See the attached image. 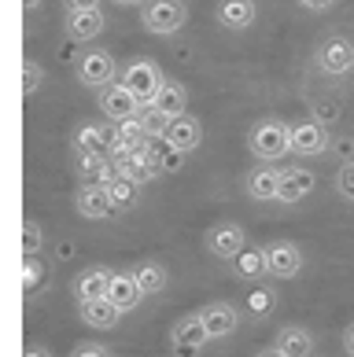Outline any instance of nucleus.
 <instances>
[{
	"label": "nucleus",
	"instance_id": "nucleus-18",
	"mask_svg": "<svg viewBox=\"0 0 354 357\" xmlns=\"http://www.w3.org/2000/svg\"><path fill=\"white\" fill-rule=\"evenodd\" d=\"M214 19H218L221 30L240 33V30H247V26H255L258 4H255V0H218V4H214Z\"/></svg>",
	"mask_w": 354,
	"mask_h": 357
},
{
	"label": "nucleus",
	"instance_id": "nucleus-26",
	"mask_svg": "<svg viewBox=\"0 0 354 357\" xmlns=\"http://www.w3.org/2000/svg\"><path fill=\"white\" fill-rule=\"evenodd\" d=\"M236 276L247 284L262 280V276H270V266H266V247H244L240 258H236Z\"/></svg>",
	"mask_w": 354,
	"mask_h": 357
},
{
	"label": "nucleus",
	"instance_id": "nucleus-27",
	"mask_svg": "<svg viewBox=\"0 0 354 357\" xmlns=\"http://www.w3.org/2000/svg\"><path fill=\"white\" fill-rule=\"evenodd\" d=\"M140 188H144V184H137L129 174H115L108 181V195H111V203L118 210H133L140 203Z\"/></svg>",
	"mask_w": 354,
	"mask_h": 357
},
{
	"label": "nucleus",
	"instance_id": "nucleus-42",
	"mask_svg": "<svg viewBox=\"0 0 354 357\" xmlns=\"http://www.w3.org/2000/svg\"><path fill=\"white\" fill-rule=\"evenodd\" d=\"M41 4H45V0H22V11H37Z\"/></svg>",
	"mask_w": 354,
	"mask_h": 357
},
{
	"label": "nucleus",
	"instance_id": "nucleus-30",
	"mask_svg": "<svg viewBox=\"0 0 354 357\" xmlns=\"http://www.w3.org/2000/svg\"><path fill=\"white\" fill-rule=\"evenodd\" d=\"M41 85H45V67H41L34 56H26V59H22V96H26V100L37 96V92H41Z\"/></svg>",
	"mask_w": 354,
	"mask_h": 357
},
{
	"label": "nucleus",
	"instance_id": "nucleus-24",
	"mask_svg": "<svg viewBox=\"0 0 354 357\" xmlns=\"http://www.w3.org/2000/svg\"><path fill=\"white\" fill-rule=\"evenodd\" d=\"M155 111H163L166 118H181V114H189V89L174 82V77H166V85L159 89V96H155L152 103Z\"/></svg>",
	"mask_w": 354,
	"mask_h": 357
},
{
	"label": "nucleus",
	"instance_id": "nucleus-1",
	"mask_svg": "<svg viewBox=\"0 0 354 357\" xmlns=\"http://www.w3.org/2000/svg\"><path fill=\"white\" fill-rule=\"evenodd\" d=\"M247 148L258 162L277 166L284 155H292V126L281 122V118H258L247 133Z\"/></svg>",
	"mask_w": 354,
	"mask_h": 357
},
{
	"label": "nucleus",
	"instance_id": "nucleus-20",
	"mask_svg": "<svg viewBox=\"0 0 354 357\" xmlns=\"http://www.w3.org/2000/svg\"><path fill=\"white\" fill-rule=\"evenodd\" d=\"M207 332H211V342L214 339H229L236 328H240V313H236L233 302H207V306L200 310Z\"/></svg>",
	"mask_w": 354,
	"mask_h": 357
},
{
	"label": "nucleus",
	"instance_id": "nucleus-11",
	"mask_svg": "<svg viewBox=\"0 0 354 357\" xmlns=\"http://www.w3.org/2000/svg\"><path fill=\"white\" fill-rule=\"evenodd\" d=\"M266 266H270L273 280H295L303 273V250L292 240H273L266 247Z\"/></svg>",
	"mask_w": 354,
	"mask_h": 357
},
{
	"label": "nucleus",
	"instance_id": "nucleus-9",
	"mask_svg": "<svg viewBox=\"0 0 354 357\" xmlns=\"http://www.w3.org/2000/svg\"><path fill=\"white\" fill-rule=\"evenodd\" d=\"M118 144V126L115 122H82L71 137L74 151H100V155H115Z\"/></svg>",
	"mask_w": 354,
	"mask_h": 357
},
{
	"label": "nucleus",
	"instance_id": "nucleus-13",
	"mask_svg": "<svg viewBox=\"0 0 354 357\" xmlns=\"http://www.w3.org/2000/svg\"><path fill=\"white\" fill-rule=\"evenodd\" d=\"M329 148V133L318 118H303V122H292V155L299 158H314V155H325Z\"/></svg>",
	"mask_w": 354,
	"mask_h": 357
},
{
	"label": "nucleus",
	"instance_id": "nucleus-10",
	"mask_svg": "<svg viewBox=\"0 0 354 357\" xmlns=\"http://www.w3.org/2000/svg\"><path fill=\"white\" fill-rule=\"evenodd\" d=\"M74 210L85 221H108V218L118 214V206L111 203V195H108V184H78Z\"/></svg>",
	"mask_w": 354,
	"mask_h": 357
},
{
	"label": "nucleus",
	"instance_id": "nucleus-38",
	"mask_svg": "<svg viewBox=\"0 0 354 357\" xmlns=\"http://www.w3.org/2000/svg\"><path fill=\"white\" fill-rule=\"evenodd\" d=\"M344 350H347V357H354V321L344 328Z\"/></svg>",
	"mask_w": 354,
	"mask_h": 357
},
{
	"label": "nucleus",
	"instance_id": "nucleus-3",
	"mask_svg": "<svg viewBox=\"0 0 354 357\" xmlns=\"http://www.w3.org/2000/svg\"><path fill=\"white\" fill-rule=\"evenodd\" d=\"M122 85L137 96L140 107H152L155 96H159V89L166 85V74L159 70V63H155V59L137 56V59H129L122 67Z\"/></svg>",
	"mask_w": 354,
	"mask_h": 357
},
{
	"label": "nucleus",
	"instance_id": "nucleus-25",
	"mask_svg": "<svg viewBox=\"0 0 354 357\" xmlns=\"http://www.w3.org/2000/svg\"><path fill=\"white\" fill-rule=\"evenodd\" d=\"M133 276H137V284H140V291H144V298H155V295H159V291H166V284H170L166 266H163V261H152V258L137 261Z\"/></svg>",
	"mask_w": 354,
	"mask_h": 357
},
{
	"label": "nucleus",
	"instance_id": "nucleus-19",
	"mask_svg": "<svg viewBox=\"0 0 354 357\" xmlns=\"http://www.w3.org/2000/svg\"><path fill=\"white\" fill-rule=\"evenodd\" d=\"M74 174L82 184H108L118 169H115V158L111 155H100V151H74Z\"/></svg>",
	"mask_w": 354,
	"mask_h": 357
},
{
	"label": "nucleus",
	"instance_id": "nucleus-31",
	"mask_svg": "<svg viewBox=\"0 0 354 357\" xmlns=\"http://www.w3.org/2000/svg\"><path fill=\"white\" fill-rule=\"evenodd\" d=\"M137 122L144 126V133H148L152 140H163L166 126H170V118H166L163 111H155V107H144V111L137 114Z\"/></svg>",
	"mask_w": 354,
	"mask_h": 357
},
{
	"label": "nucleus",
	"instance_id": "nucleus-7",
	"mask_svg": "<svg viewBox=\"0 0 354 357\" xmlns=\"http://www.w3.org/2000/svg\"><path fill=\"white\" fill-rule=\"evenodd\" d=\"M96 107H100V114L108 118V122H115V126L133 122V118L144 111L140 103H137L133 92L122 85V77H118V82H111L108 89H100V92H96Z\"/></svg>",
	"mask_w": 354,
	"mask_h": 357
},
{
	"label": "nucleus",
	"instance_id": "nucleus-21",
	"mask_svg": "<svg viewBox=\"0 0 354 357\" xmlns=\"http://www.w3.org/2000/svg\"><path fill=\"white\" fill-rule=\"evenodd\" d=\"M108 298H111L122 313H133V310L140 306V302H144V291H140V284H137L133 269H115V273H111Z\"/></svg>",
	"mask_w": 354,
	"mask_h": 357
},
{
	"label": "nucleus",
	"instance_id": "nucleus-41",
	"mask_svg": "<svg viewBox=\"0 0 354 357\" xmlns=\"http://www.w3.org/2000/svg\"><path fill=\"white\" fill-rule=\"evenodd\" d=\"M56 255H59V258H71V255H74V247H71V243H59V247H56Z\"/></svg>",
	"mask_w": 354,
	"mask_h": 357
},
{
	"label": "nucleus",
	"instance_id": "nucleus-14",
	"mask_svg": "<svg viewBox=\"0 0 354 357\" xmlns=\"http://www.w3.org/2000/svg\"><path fill=\"white\" fill-rule=\"evenodd\" d=\"M277 188H281V169L270 166V162H258L244 174V195L255 203H270L277 199Z\"/></svg>",
	"mask_w": 354,
	"mask_h": 357
},
{
	"label": "nucleus",
	"instance_id": "nucleus-15",
	"mask_svg": "<svg viewBox=\"0 0 354 357\" xmlns=\"http://www.w3.org/2000/svg\"><path fill=\"white\" fill-rule=\"evenodd\" d=\"M111 273L108 266H89V269H78L74 280H71V295L78 302H93V298H108V287H111Z\"/></svg>",
	"mask_w": 354,
	"mask_h": 357
},
{
	"label": "nucleus",
	"instance_id": "nucleus-39",
	"mask_svg": "<svg viewBox=\"0 0 354 357\" xmlns=\"http://www.w3.org/2000/svg\"><path fill=\"white\" fill-rule=\"evenodd\" d=\"M22 357H52L45 347H34V342H26V350H22Z\"/></svg>",
	"mask_w": 354,
	"mask_h": 357
},
{
	"label": "nucleus",
	"instance_id": "nucleus-40",
	"mask_svg": "<svg viewBox=\"0 0 354 357\" xmlns=\"http://www.w3.org/2000/svg\"><path fill=\"white\" fill-rule=\"evenodd\" d=\"M255 357H284V354H281V350H277V347H266V350H258V354H255Z\"/></svg>",
	"mask_w": 354,
	"mask_h": 357
},
{
	"label": "nucleus",
	"instance_id": "nucleus-23",
	"mask_svg": "<svg viewBox=\"0 0 354 357\" xmlns=\"http://www.w3.org/2000/svg\"><path fill=\"white\" fill-rule=\"evenodd\" d=\"M273 347L284 357H314V335L303 324H284L277 332V339H273Z\"/></svg>",
	"mask_w": 354,
	"mask_h": 357
},
{
	"label": "nucleus",
	"instance_id": "nucleus-12",
	"mask_svg": "<svg viewBox=\"0 0 354 357\" xmlns=\"http://www.w3.org/2000/svg\"><path fill=\"white\" fill-rule=\"evenodd\" d=\"M163 144H166L170 151H181V155L196 151L203 144V122L196 114L170 118V126H166V133H163Z\"/></svg>",
	"mask_w": 354,
	"mask_h": 357
},
{
	"label": "nucleus",
	"instance_id": "nucleus-36",
	"mask_svg": "<svg viewBox=\"0 0 354 357\" xmlns=\"http://www.w3.org/2000/svg\"><path fill=\"white\" fill-rule=\"evenodd\" d=\"M185 158H189V155H181V151H170V148H166V151H163V174H174L177 166H185Z\"/></svg>",
	"mask_w": 354,
	"mask_h": 357
},
{
	"label": "nucleus",
	"instance_id": "nucleus-6",
	"mask_svg": "<svg viewBox=\"0 0 354 357\" xmlns=\"http://www.w3.org/2000/svg\"><path fill=\"white\" fill-rule=\"evenodd\" d=\"M207 342H211V332H207L200 310L177 317L174 328H170V354L174 357H200Z\"/></svg>",
	"mask_w": 354,
	"mask_h": 357
},
{
	"label": "nucleus",
	"instance_id": "nucleus-17",
	"mask_svg": "<svg viewBox=\"0 0 354 357\" xmlns=\"http://www.w3.org/2000/svg\"><path fill=\"white\" fill-rule=\"evenodd\" d=\"M318 188V174L307 166H288L281 169V188H277V203H299V199H307V195Z\"/></svg>",
	"mask_w": 354,
	"mask_h": 357
},
{
	"label": "nucleus",
	"instance_id": "nucleus-28",
	"mask_svg": "<svg viewBox=\"0 0 354 357\" xmlns=\"http://www.w3.org/2000/svg\"><path fill=\"white\" fill-rule=\"evenodd\" d=\"M45 280H48V266L37 255H22V295L26 298H34L37 291L45 287Z\"/></svg>",
	"mask_w": 354,
	"mask_h": 357
},
{
	"label": "nucleus",
	"instance_id": "nucleus-37",
	"mask_svg": "<svg viewBox=\"0 0 354 357\" xmlns=\"http://www.w3.org/2000/svg\"><path fill=\"white\" fill-rule=\"evenodd\" d=\"M63 8L67 11H93V8H100V0H63Z\"/></svg>",
	"mask_w": 354,
	"mask_h": 357
},
{
	"label": "nucleus",
	"instance_id": "nucleus-35",
	"mask_svg": "<svg viewBox=\"0 0 354 357\" xmlns=\"http://www.w3.org/2000/svg\"><path fill=\"white\" fill-rule=\"evenodd\" d=\"M303 11H310V15H321V11H329V8H336V0H295Z\"/></svg>",
	"mask_w": 354,
	"mask_h": 357
},
{
	"label": "nucleus",
	"instance_id": "nucleus-22",
	"mask_svg": "<svg viewBox=\"0 0 354 357\" xmlns=\"http://www.w3.org/2000/svg\"><path fill=\"white\" fill-rule=\"evenodd\" d=\"M78 317L85 328H100V332H115L122 321V310L111 298H93V302H78Z\"/></svg>",
	"mask_w": 354,
	"mask_h": 357
},
{
	"label": "nucleus",
	"instance_id": "nucleus-16",
	"mask_svg": "<svg viewBox=\"0 0 354 357\" xmlns=\"http://www.w3.org/2000/svg\"><path fill=\"white\" fill-rule=\"evenodd\" d=\"M103 26H108V19H103L100 8H93V11H67V15H63V30H67V37L74 45H93L96 37L103 33Z\"/></svg>",
	"mask_w": 354,
	"mask_h": 357
},
{
	"label": "nucleus",
	"instance_id": "nucleus-2",
	"mask_svg": "<svg viewBox=\"0 0 354 357\" xmlns=\"http://www.w3.org/2000/svg\"><path fill=\"white\" fill-rule=\"evenodd\" d=\"M74 77L82 82L85 89H108L111 82H118L122 77V70H118V63H115V56L108 48H96V45H89V48H82L74 56Z\"/></svg>",
	"mask_w": 354,
	"mask_h": 357
},
{
	"label": "nucleus",
	"instance_id": "nucleus-33",
	"mask_svg": "<svg viewBox=\"0 0 354 357\" xmlns=\"http://www.w3.org/2000/svg\"><path fill=\"white\" fill-rule=\"evenodd\" d=\"M336 195L347 199V203H354V158L336 169Z\"/></svg>",
	"mask_w": 354,
	"mask_h": 357
},
{
	"label": "nucleus",
	"instance_id": "nucleus-8",
	"mask_svg": "<svg viewBox=\"0 0 354 357\" xmlns=\"http://www.w3.org/2000/svg\"><path fill=\"white\" fill-rule=\"evenodd\" d=\"M244 247H247L244 225H236V221H218V225H211V229H207V250H211L214 258H221V261H236Z\"/></svg>",
	"mask_w": 354,
	"mask_h": 357
},
{
	"label": "nucleus",
	"instance_id": "nucleus-34",
	"mask_svg": "<svg viewBox=\"0 0 354 357\" xmlns=\"http://www.w3.org/2000/svg\"><path fill=\"white\" fill-rule=\"evenodd\" d=\"M71 357H115V354H111V347H103V342L89 339V342H78V347L71 350Z\"/></svg>",
	"mask_w": 354,
	"mask_h": 357
},
{
	"label": "nucleus",
	"instance_id": "nucleus-4",
	"mask_svg": "<svg viewBox=\"0 0 354 357\" xmlns=\"http://www.w3.org/2000/svg\"><path fill=\"white\" fill-rule=\"evenodd\" d=\"M189 22L185 0H144L140 4V26L152 37H174Z\"/></svg>",
	"mask_w": 354,
	"mask_h": 357
},
{
	"label": "nucleus",
	"instance_id": "nucleus-5",
	"mask_svg": "<svg viewBox=\"0 0 354 357\" xmlns=\"http://www.w3.org/2000/svg\"><path fill=\"white\" fill-rule=\"evenodd\" d=\"M314 67L325 77H351L354 74V41L344 33H332L314 48Z\"/></svg>",
	"mask_w": 354,
	"mask_h": 357
},
{
	"label": "nucleus",
	"instance_id": "nucleus-32",
	"mask_svg": "<svg viewBox=\"0 0 354 357\" xmlns=\"http://www.w3.org/2000/svg\"><path fill=\"white\" fill-rule=\"evenodd\" d=\"M45 247V232L34 218H22V255H41Z\"/></svg>",
	"mask_w": 354,
	"mask_h": 357
},
{
	"label": "nucleus",
	"instance_id": "nucleus-29",
	"mask_svg": "<svg viewBox=\"0 0 354 357\" xmlns=\"http://www.w3.org/2000/svg\"><path fill=\"white\" fill-rule=\"evenodd\" d=\"M273 310H277V291H273V287H251V291H247V313H251L255 321L270 317Z\"/></svg>",
	"mask_w": 354,
	"mask_h": 357
},
{
	"label": "nucleus",
	"instance_id": "nucleus-43",
	"mask_svg": "<svg viewBox=\"0 0 354 357\" xmlns=\"http://www.w3.org/2000/svg\"><path fill=\"white\" fill-rule=\"evenodd\" d=\"M115 4H118V8H140L144 0H115Z\"/></svg>",
	"mask_w": 354,
	"mask_h": 357
}]
</instances>
